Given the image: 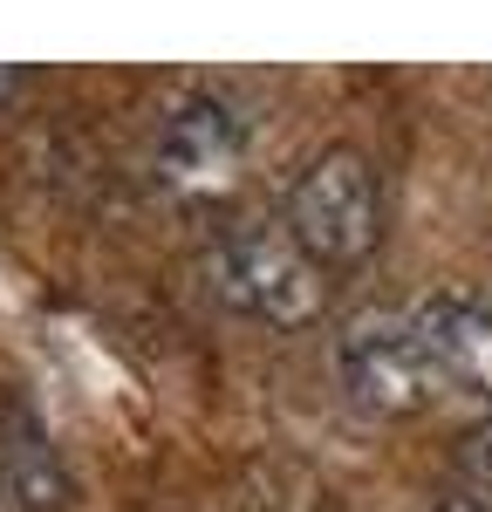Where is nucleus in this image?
<instances>
[{
    "label": "nucleus",
    "mask_w": 492,
    "mask_h": 512,
    "mask_svg": "<svg viewBox=\"0 0 492 512\" xmlns=\"http://www.w3.org/2000/svg\"><path fill=\"white\" fill-rule=\"evenodd\" d=\"M212 287L267 328H308L328 308V267L267 219H240L212 239Z\"/></svg>",
    "instance_id": "f257e3e1"
},
{
    "label": "nucleus",
    "mask_w": 492,
    "mask_h": 512,
    "mask_svg": "<svg viewBox=\"0 0 492 512\" xmlns=\"http://www.w3.org/2000/svg\"><path fill=\"white\" fill-rule=\"evenodd\" d=\"M438 512H492L486 499H451V506H438Z\"/></svg>",
    "instance_id": "6e6552de"
},
{
    "label": "nucleus",
    "mask_w": 492,
    "mask_h": 512,
    "mask_svg": "<svg viewBox=\"0 0 492 512\" xmlns=\"http://www.w3.org/2000/svg\"><path fill=\"white\" fill-rule=\"evenodd\" d=\"M458 472H465V478H479V485H492V417L479 424V431H465V437H458Z\"/></svg>",
    "instance_id": "0eeeda50"
},
{
    "label": "nucleus",
    "mask_w": 492,
    "mask_h": 512,
    "mask_svg": "<svg viewBox=\"0 0 492 512\" xmlns=\"http://www.w3.org/2000/svg\"><path fill=\"white\" fill-rule=\"evenodd\" d=\"M281 226L328 274L335 267H363L383 239V185H376V164L349 144H328L315 158L294 171L287 185V205H281Z\"/></svg>",
    "instance_id": "f03ea898"
},
{
    "label": "nucleus",
    "mask_w": 492,
    "mask_h": 512,
    "mask_svg": "<svg viewBox=\"0 0 492 512\" xmlns=\"http://www.w3.org/2000/svg\"><path fill=\"white\" fill-rule=\"evenodd\" d=\"M240 110L226 103V96H192V103H178L158 130V164L178 178V185H205V178H226L233 164H240Z\"/></svg>",
    "instance_id": "39448f33"
},
{
    "label": "nucleus",
    "mask_w": 492,
    "mask_h": 512,
    "mask_svg": "<svg viewBox=\"0 0 492 512\" xmlns=\"http://www.w3.org/2000/svg\"><path fill=\"white\" fill-rule=\"evenodd\" d=\"M410 321L438 362L445 390L492 396V294H431L424 308H410Z\"/></svg>",
    "instance_id": "20e7f679"
},
{
    "label": "nucleus",
    "mask_w": 492,
    "mask_h": 512,
    "mask_svg": "<svg viewBox=\"0 0 492 512\" xmlns=\"http://www.w3.org/2000/svg\"><path fill=\"white\" fill-rule=\"evenodd\" d=\"M0 492L28 512H55L62 506V465H55V444L28 410H7L0 417Z\"/></svg>",
    "instance_id": "423d86ee"
},
{
    "label": "nucleus",
    "mask_w": 492,
    "mask_h": 512,
    "mask_svg": "<svg viewBox=\"0 0 492 512\" xmlns=\"http://www.w3.org/2000/svg\"><path fill=\"white\" fill-rule=\"evenodd\" d=\"M335 369H342V390L376 417H410L445 390V376H438L410 315H363L335 342Z\"/></svg>",
    "instance_id": "7ed1b4c3"
}]
</instances>
